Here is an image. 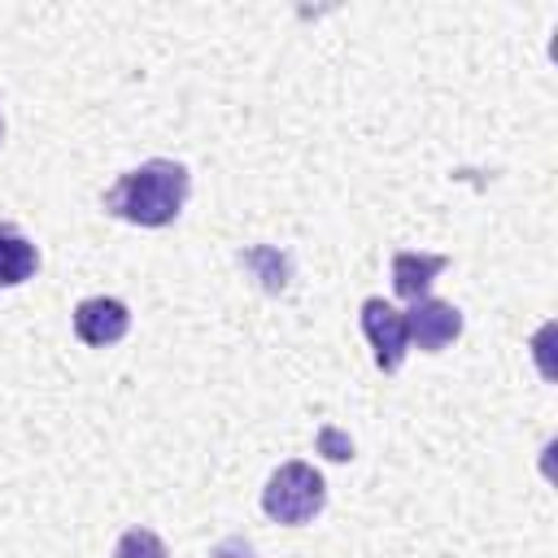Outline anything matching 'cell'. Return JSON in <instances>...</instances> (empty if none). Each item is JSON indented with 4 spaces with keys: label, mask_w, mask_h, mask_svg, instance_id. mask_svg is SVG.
Masks as SVG:
<instances>
[{
    "label": "cell",
    "mask_w": 558,
    "mask_h": 558,
    "mask_svg": "<svg viewBox=\"0 0 558 558\" xmlns=\"http://www.w3.org/2000/svg\"><path fill=\"white\" fill-rule=\"evenodd\" d=\"M192 192V170L174 157H148L135 170L118 174L113 187L100 196L105 214L131 222V227H170Z\"/></svg>",
    "instance_id": "obj_1"
},
{
    "label": "cell",
    "mask_w": 558,
    "mask_h": 558,
    "mask_svg": "<svg viewBox=\"0 0 558 558\" xmlns=\"http://www.w3.org/2000/svg\"><path fill=\"white\" fill-rule=\"evenodd\" d=\"M327 506V480L318 466L292 458V462H279L262 488V510L266 519L283 523V527H301L310 519H318Z\"/></svg>",
    "instance_id": "obj_2"
},
{
    "label": "cell",
    "mask_w": 558,
    "mask_h": 558,
    "mask_svg": "<svg viewBox=\"0 0 558 558\" xmlns=\"http://www.w3.org/2000/svg\"><path fill=\"white\" fill-rule=\"evenodd\" d=\"M362 336L375 349V366L384 375L401 371V362L410 353V331H405V314L397 305H388L384 296H366L362 301Z\"/></svg>",
    "instance_id": "obj_3"
},
{
    "label": "cell",
    "mask_w": 558,
    "mask_h": 558,
    "mask_svg": "<svg viewBox=\"0 0 558 558\" xmlns=\"http://www.w3.org/2000/svg\"><path fill=\"white\" fill-rule=\"evenodd\" d=\"M462 310L458 305H449V301H440V296H418V301H410V310H405V331H410V340L423 349V353H440V349H449L458 336H462Z\"/></svg>",
    "instance_id": "obj_4"
},
{
    "label": "cell",
    "mask_w": 558,
    "mask_h": 558,
    "mask_svg": "<svg viewBox=\"0 0 558 558\" xmlns=\"http://www.w3.org/2000/svg\"><path fill=\"white\" fill-rule=\"evenodd\" d=\"M131 331V310L118 296H87L74 305V336L87 349H109Z\"/></svg>",
    "instance_id": "obj_5"
},
{
    "label": "cell",
    "mask_w": 558,
    "mask_h": 558,
    "mask_svg": "<svg viewBox=\"0 0 558 558\" xmlns=\"http://www.w3.org/2000/svg\"><path fill=\"white\" fill-rule=\"evenodd\" d=\"M445 266H449L445 253H410V248H401V253H392V292L401 301H418V296H427L432 279Z\"/></svg>",
    "instance_id": "obj_6"
},
{
    "label": "cell",
    "mask_w": 558,
    "mask_h": 558,
    "mask_svg": "<svg viewBox=\"0 0 558 558\" xmlns=\"http://www.w3.org/2000/svg\"><path fill=\"white\" fill-rule=\"evenodd\" d=\"M39 270V248L31 244V235L13 222H0V288H17L26 279H35Z\"/></svg>",
    "instance_id": "obj_7"
},
{
    "label": "cell",
    "mask_w": 558,
    "mask_h": 558,
    "mask_svg": "<svg viewBox=\"0 0 558 558\" xmlns=\"http://www.w3.org/2000/svg\"><path fill=\"white\" fill-rule=\"evenodd\" d=\"M240 266L253 270V279L266 288V292H283L288 288V275H292V257L275 244H253L240 253Z\"/></svg>",
    "instance_id": "obj_8"
},
{
    "label": "cell",
    "mask_w": 558,
    "mask_h": 558,
    "mask_svg": "<svg viewBox=\"0 0 558 558\" xmlns=\"http://www.w3.org/2000/svg\"><path fill=\"white\" fill-rule=\"evenodd\" d=\"M113 558H170V549L153 527H126L113 545Z\"/></svg>",
    "instance_id": "obj_9"
},
{
    "label": "cell",
    "mask_w": 558,
    "mask_h": 558,
    "mask_svg": "<svg viewBox=\"0 0 558 558\" xmlns=\"http://www.w3.org/2000/svg\"><path fill=\"white\" fill-rule=\"evenodd\" d=\"M318 449H323L331 462H349V458H353V440H349L340 427H323V432H318Z\"/></svg>",
    "instance_id": "obj_10"
},
{
    "label": "cell",
    "mask_w": 558,
    "mask_h": 558,
    "mask_svg": "<svg viewBox=\"0 0 558 558\" xmlns=\"http://www.w3.org/2000/svg\"><path fill=\"white\" fill-rule=\"evenodd\" d=\"M209 558H262V554H257V545H253L248 536H222V541L209 549Z\"/></svg>",
    "instance_id": "obj_11"
},
{
    "label": "cell",
    "mask_w": 558,
    "mask_h": 558,
    "mask_svg": "<svg viewBox=\"0 0 558 558\" xmlns=\"http://www.w3.org/2000/svg\"><path fill=\"white\" fill-rule=\"evenodd\" d=\"M0 140H4V118H0Z\"/></svg>",
    "instance_id": "obj_12"
}]
</instances>
